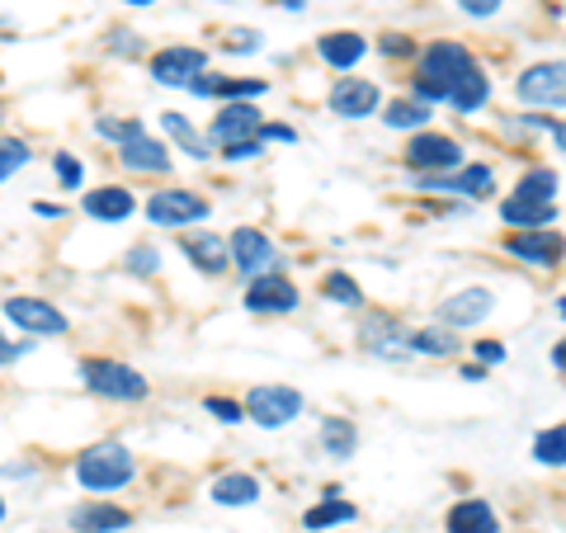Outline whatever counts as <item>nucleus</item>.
I'll list each match as a JSON object with an SVG mask.
<instances>
[{
	"mask_svg": "<svg viewBox=\"0 0 566 533\" xmlns=\"http://www.w3.org/2000/svg\"><path fill=\"white\" fill-rule=\"evenodd\" d=\"M123 264H128L133 274H142V279H147V274H156V270H161V251H156V245H147V241H142V245H133V251L123 255Z\"/></svg>",
	"mask_w": 566,
	"mask_h": 533,
	"instance_id": "c9c22d12",
	"label": "nucleus"
},
{
	"mask_svg": "<svg viewBox=\"0 0 566 533\" xmlns=\"http://www.w3.org/2000/svg\"><path fill=\"white\" fill-rule=\"evenodd\" d=\"M501 6H505V0H458V10L472 14V20H491Z\"/></svg>",
	"mask_w": 566,
	"mask_h": 533,
	"instance_id": "a19ab883",
	"label": "nucleus"
},
{
	"mask_svg": "<svg viewBox=\"0 0 566 533\" xmlns=\"http://www.w3.org/2000/svg\"><path fill=\"white\" fill-rule=\"evenodd\" d=\"M52 170H57L62 189H71V194H76V189H81V180H85V170H81V161H76L71 151H57V161H52Z\"/></svg>",
	"mask_w": 566,
	"mask_h": 533,
	"instance_id": "4c0bfd02",
	"label": "nucleus"
},
{
	"mask_svg": "<svg viewBox=\"0 0 566 533\" xmlns=\"http://www.w3.org/2000/svg\"><path fill=\"white\" fill-rule=\"evenodd\" d=\"M505 251L524 260V264H538V270H553V264L566 255V237L553 232V227H534V232H515L505 237Z\"/></svg>",
	"mask_w": 566,
	"mask_h": 533,
	"instance_id": "4468645a",
	"label": "nucleus"
},
{
	"mask_svg": "<svg viewBox=\"0 0 566 533\" xmlns=\"http://www.w3.org/2000/svg\"><path fill=\"white\" fill-rule=\"evenodd\" d=\"M161 128H166V137L180 147L185 156H193V161H208V137L193 128L189 123V114H180V109H166L161 114Z\"/></svg>",
	"mask_w": 566,
	"mask_h": 533,
	"instance_id": "b1692460",
	"label": "nucleus"
},
{
	"mask_svg": "<svg viewBox=\"0 0 566 533\" xmlns=\"http://www.w3.org/2000/svg\"><path fill=\"white\" fill-rule=\"evenodd\" d=\"M33 212L39 218H62V203H33Z\"/></svg>",
	"mask_w": 566,
	"mask_h": 533,
	"instance_id": "8fccbe9b",
	"label": "nucleus"
},
{
	"mask_svg": "<svg viewBox=\"0 0 566 533\" xmlns=\"http://www.w3.org/2000/svg\"><path fill=\"white\" fill-rule=\"evenodd\" d=\"M203 411L218 416L222 425H241V420H245V406L232 401V397H203Z\"/></svg>",
	"mask_w": 566,
	"mask_h": 533,
	"instance_id": "e433bc0d",
	"label": "nucleus"
},
{
	"mask_svg": "<svg viewBox=\"0 0 566 533\" xmlns=\"http://www.w3.org/2000/svg\"><path fill=\"white\" fill-rule=\"evenodd\" d=\"M331 114L335 118H368L382 104V91H378V81H354V76H345V81H335L331 85Z\"/></svg>",
	"mask_w": 566,
	"mask_h": 533,
	"instance_id": "dca6fc26",
	"label": "nucleus"
},
{
	"mask_svg": "<svg viewBox=\"0 0 566 533\" xmlns=\"http://www.w3.org/2000/svg\"><path fill=\"white\" fill-rule=\"evenodd\" d=\"M260 128H264V114L255 109V104H251V100H232V104H222L218 118H212L208 137L227 151V147H237V142H255Z\"/></svg>",
	"mask_w": 566,
	"mask_h": 533,
	"instance_id": "f8f14e48",
	"label": "nucleus"
},
{
	"mask_svg": "<svg viewBox=\"0 0 566 533\" xmlns=\"http://www.w3.org/2000/svg\"><path fill=\"white\" fill-rule=\"evenodd\" d=\"M364 52H368V39L354 33V29H335V33H322V39H316V58H322L326 66H335V71L359 66Z\"/></svg>",
	"mask_w": 566,
	"mask_h": 533,
	"instance_id": "f3484780",
	"label": "nucleus"
},
{
	"mask_svg": "<svg viewBox=\"0 0 566 533\" xmlns=\"http://www.w3.org/2000/svg\"><path fill=\"white\" fill-rule=\"evenodd\" d=\"M472 66H476V58H472L468 43L439 39V43H430L420 52V76L411 81V95L420 104H430V109H434V104H449L453 91H458V81H463Z\"/></svg>",
	"mask_w": 566,
	"mask_h": 533,
	"instance_id": "f257e3e1",
	"label": "nucleus"
},
{
	"mask_svg": "<svg viewBox=\"0 0 566 533\" xmlns=\"http://www.w3.org/2000/svg\"><path fill=\"white\" fill-rule=\"evenodd\" d=\"M322 449H326V458H354V449H359V430H354V420H345V416H326L322 420Z\"/></svg>",
	"mask_w": 566,
	"mask_h": 533,
	"instance_id": "c756f323",
	"label": "nucleus"
},
{
	"mask_svg": "<svg viewBox=\"0 0 566 533\" xmlns=\"http://www.w3.org/2000/svg\"><path fill=\"white\" fill-rule=\"evenodd\" d=\"M133 472H137V463H133V449H123L118 439H104V443H95V449H85L81 458H76V482L85 487V491H123L133 482Z\"/></svg>",
	"mask_w": 566,
	"mask_h": 533,
	"instance_id": "f03ea898",
	"label": "nucleus"
},
{
	"mask_svg": "<svg viewBox=\"0 0 566 533\" xmlns=\"http://www.w3.org/2000/svg\"><path fill=\"white\" fill-rule=\"evenodd\" d=\"M0 118H6V114H0Z\"/></svg>",
	"mask_w": 566,
	"mask_h": 533,
	"instance_id": "4d7b16f0",
	"label": "nucleus"
},
{
	"mask_svg": "<svg viewBox=\"0 0 566 533\" xmlns=\"http://www.w3.org/2000/svg\"><path fill=\"white\" fill-rule=\"evenodd\" d=\"M486 100H491V81H486V71H482V66H472L468 76L458 81V91H453L449 104H453L458 114H468V118H472V114H482V109H486Z\"/></svg>",
	"mask_w": 566,
	"mask_h": 533,
	"instance_id": "c85d7f7f",
	"label": "nucleus"
},
{
	"mask_svg": "<svg viewBox=\"0 0 566 533\" xmlns=\"http://www.w3.org/2000/svg\"><path fill=\"white\" fill-rule=\"evenodd\" d=\"M20 354H33V345H10V341H0V364H10V359H20Z\"/></svg>",
	"mask_w": 566,
	"mask_h": 533,
	"instance_id": "a18cd8bd",
	"label": "nucleus"
},
{
	"mask_svg": "<svg viewBox=\"0 0 566 533\" xmlns=\"http://www.w3.org/2000/svg\"><path fill=\"white\" fill-rule=\"evenodd\" d=\"M260 142H283V147H289V142H297V133L289 128V123H264V128H260Z\"/></svg>",
	"mask_w": 566,
	"mask_h": 533,
	"instance_id": "c03bdc74",
	"label": "nucleus"
},
{
	"mask_svg": "<svg viewBox=\"0 0 566 533\" xmlns=\"http://www.w3.org/2000/svg\"><path fill=\"white\" fill-rule=\"evenodd\" d=\"M0 316H6L14 331H29V335H62L66 331V316L52 307V302L24 297V293H14V297L0 302Z\"/></svg>",
	"mask_w": 566,
	"mask_h": 533,
	"instance_id": "9d476101",
	"label": "nucleus"
},
{
	"mask_svg": "<svg viewBox=\"0 0 566 533\" xmlns=\"http://www.w3.org/2000/svg\"><path fill=\"white\" fill-rule=\"evenodd\" d=\"M81 383L104 401H147V393H151L147 378H142L137 368L118 364V359H85L81 364Z\"/></svg>",
	"mask_w": 566,
	"mask_h": 533,
	"instance_id": "7ed1b4c3",
	"label": "nucleus"
},
{
	"mask_svg": "<svg viewBox=\"0 0 566 533\" xmlns=\"http://www.w3.org/2000/svg\"><path fill=\"white\" fill-rule=\"evenodd\" d=\"M81 208L91 212L95 222H128L137 212V199H133V189H123V185H104L95 194H85Z\"/></svg>",
	"mask_w": 566,
	"mask_h": 533,
	"instance_id": "aec40b11",
	"label": "nucleus"
},
{
	"mask_svg": "<svg viewBox=\"0 0 566 533\" xmlns=\"http://www.w3.org/2000/svg\"><path fill=\"white\" fill-rule=\"evenodd\" d=\"M406 354H424V359H453L458 354V335L449 326H424L406 335Z\"/></svg>",
	"mask_w": 566,
	"mask_h": 533,
	"instance_id": "bb28decb",
	"label": "nucleus"
},
{
	"mask_svg": "<svg viewBox=\"0 0 566 533\" xmlns=\"http://www.w3.org/2000/svg\"><path fill=\"white\" fill-rule=\"evenodd\" d=\"M501 218L520 232H534V227H553L557 222V203H543V199H524V194H510L501 203Z\"/></svg>",
	"mask_w": 566,
	"mask_h": 533,
	"instance_id": "5701e85b",
	"label": "nucleus"
},
{
	"mask_svg": "<svg viewBox=\"0 0 566 533\" xmlns=\"http://www.w3.org/2000/svg\"><path fill=\"white\" fill-rule=\"evenodd\" d=\"M208 212H212V203L193 189H156L147 199V218L156 227H189V222H203Z\"/></svg>",
	"mask_w": 566,
	"mask_h": 533,
	"instance_id": "6e6552de",
	"label": "nucleus"
},
{
	"mask_svg": "<svg viewBox=\"0 0 566 533\" xmlns=\"http://www.w3.org/2000/svg\"><path fill=\"white\" fill-rule=\"evenodd\" d=\"M515 100L528 109H566V62H534L515 76Z\"/></svg>",
	"mask_w": 566,
	"mask_h": 533,
	"instance_id": "39448f33",
	"label": "nucleus"
},
{
	"mask_svg": "<svg viewBox=\"0 0 566 533\" xmlns=\"http://www.w3.org/2000/svg\"><path fill=\"white\" fill-rule=\"evenodd\" d=\"M472 354H476V364H486V368H491V364H501V359H505V345H501V341H476Z\"/></svg>",
	"mask_w": 566,
	"mask_h": 533,
	"instance_id": "79ce46f5",
	"label": "nucleus"
},
{
	"mask_svg": "<svg viewBox=\"0 0 566 533\" xmlns=\"http://www.w3.org/2000/svg\"><path fill=\"white\" fill-rule=\"evenodd\" d=\"M553 147L566 156V118H557V128H553Z\"/></svg>",
	"mask_w": 566,
	"mask_h": 533,
	"instance_id": "09e8293b",
	"label": "nucleus"
},
{
	"mask_svg": "<svg viewBox=\"0 0 566 533\" xmlns=\"http://www.w3.org/2000/svg\"><path fill=\"white\" fill-rule=\"evenodd\" d=\"M118 161L128 166V170H137V175H166V170H170V147L142 133V137H133V142H123V147H118Z\"/></svg>",
	"mask_w": 566,
	"mask_h": 533,
	"instance_id": "6ab92c4d",
	"label": "nucleus"
},
{
	"mask_svg": "<svg viewBox=\"0 0 566 533\" xmlns=\"http://www.w3.org/2000/svg\"><path fill=\"white\" fill-rule=\"evenodd\" d=\"M510 194H524V199H543V203H553L557 199V170L553 166H528L520 180H515V189Z\"/></svg>",
	"mask_w": 566,
	"mask_h": 533,
	"instance_id": "7c9ffc66",
	"label": "nucleus"
},
{
	"mask_svg": "<svg viewBox=\"0 0 566 533\" xmlns=\"http://www.w3.org/2000/svg\"><path fill=\"white\" fill-rule=\"evenodd\" d=\"M430 118H434V109H430V104H420L416 95L392 100L382 109V123H387V128H397V133H424V128H430Z\"/></svg>",
	"mask_w": 566,
	"mask_h": 533,
	"instance_id": "393cba45",
	"label": "nucleus"
},
{
	"mask_svg": "<svg viewBox=\"0 0 566 533\" xmlns=\"http://www.w3.org/2000/svg\"><path fill=\"white\" fill-rule=\"evenodd\" d=\"M133 524V510L123 505H109V501H85L71 510V529L76 533H118Z\"/></svg>",
	"mask_w": 566,
	"mask_h": 533,
	"instance_id": "a211bd4d",
	"label": "nucleus"
},
{
	"mask_svg": "<svg viewBox=\"0 0 566 533\" xmlns=\"http://www.w3.org/2000/svg\"><path fill=\"white\" fill-rule=\"evenodd\" d=\"M227 245H232V264H237L245 279L270 274V270H274V260H279L274 241L264 237V232H255V227H237V232L227 237Z\"/></svg>",
	"mask_w": 566,
	"mask_h": 533,
	"instance_id": "ddd939ff",
	"label": "nucleus"
},
{
	"mask_svg": "<svg viewBox=\"0 0 566 533\" xmlns=\"http://www.w3.org/2000/svg\"><path fill=\"white\" fill-rule=\"evenodd\" d=\"M553 368H562V373H566V341H557V345H553Z\"/></svg>",
	"mask_w": 566,
	"mask_h": 533,
	"instance_id": "3c124183",
	"label": "nucleus"
},
{
	"mask_svg": "<svg viewBox=\"0 0 566 533\" xmlns=\"http://www.w3.org/2000/svg\"><path fill=\"white\" fill-rule=\"evenodd\" d=\"M208 495L218 505H255L260 501V482H255L251 472H222L218 482L208 487Z\"/></svg>",
	"mask_w": 566,
	"mask_h": 533,
	"instance_id": "a878e982",
	"label": "nucleus"
},
{
	"mask_svg": "<svg viewBox=\"0 0 566 533\" xmlns=\"http://www.w3.org/2000/svg\"><path fill=\"white\" fill-rule=\"evenodd\" d=\"M322 293L331 297V302H340V307H364V289L354 283L345 270H335V274H326V283H322Z\"/></svg>",
	"mask_w": 566,
	"mask_h": 533,
	"instance_id": "473e14b6",
	"label": "nucleus"
},
{
	"mask_svg": "<svg viewBox=\"0 0 566 533\" xmlns=\"http://www.w3.org/2000/svg\"><path fill=\"white\" fill-rule=\"evenodd\" d=\"M283 6H289V10H303V0H283Z\"/></svg>",
	"mask_w": 566,
	"mask_h": 533,
	"instance_id": "864d4df0",
	"label": "nucleus"
},
{
	"mask_svg": "<svg viewBox=\"0 0 566 533\" xmlns=\"http://www.w3.org/2000/svg\"><path fill=\"white\" fill-rule=\"evenodd\" d=\"M222 48H227V52H255V48H260V33H255V29H232Z\"/></svg>",
	"mask_w": 566,
	"mask_h": 533,
	"instance_id": "58836bf2",
	"label": "nucleus"
},
{
	"mask_svg": "<svg viewBox=\"0 0 566 533\" xmlns=\"http://www.w3.org/2000/svg\"><path fill=\"white\" fill-rule=\"evenodd\" d=\"M95 133H99V137H109V142H118V147H123V142L142 137L147 128H142L137 118H95Z\"/></svg>",
	"mask_w": 566,
	"mask_h": 533,
	"instance_id": "f704fd0d",
	"label": "nucleus"
},
{
	"mask_svg": "<svg viewBox=\"0 0 566 533\" xmlns=\"http://www.w3.org/2000/svg\"><path fill=\"white\" fill-rule=\"evenodd\" d=\"M203 71H208V52L189 48V43H170V48H161L151 58V81L156 85H185V91H189Z\"/></svg>",
	"mask_w": 566,
	"mask_h": 533,
	"instance_id": "1a4fd4ad",
	"label": "nucleus"
},
{
	"mask_svg": "<svg viewBox=\"0 0 566 533\" xmlns=\"http://www.w3.org/2000/svg\"><path fill=\"white\" fill-rule=\"evenodd\" d=\"M534 463L538 468H566V425H547L534 435Z\"/></svg>",
	"mask_w": 566,
	"mask_h": 533,
	"instance_id": "2f4dec72",
	"label": "nucleus"
},
{
	"mask_svg": "<svg viewBox=\"0 0 566 533\" xmlns=\"http://www.w3.org/2000/svg\"><path fill=\"white\" fill-rule=\"evenodd\" d=\"M245 307L260 312V316H279V312H297V289L279 270L260 274L245 283Z\"/></svg>",
	"mask_w": 566,
	"mask_h": 533,
	"instance_id": "2eb2a0df",
	"label": "nucleus"
},
{
	"mask_svg": "<svg viewBox=\"0 0 566 533\" xmlns=\"http://www.w3.org/2000/svg\"><path fill=\"white\" fill-rule=\"evenodd\" d=\"M29 142H20V137H0V185L10 180L14 170H24L29 166Z\"/></svg>",
	"mask_w": 566,
	"mask_h": 533,
	"instance_id": "72a5a7b5",
	"label": "nucleus"
},
{
	"mask_svg": "<svg viewBox=\"0 0 566 533\" xmlns=\"http://www.w3.org/2000/svg\"><path fill=\"white\" fill-rule=\"evenodd\" d=\"M114 52H118V58H128V52L137 58V39H128L123 29H114Z\"/></svg>",
	"mask_w": 566,
	"mask_h": 533,
	"instance_id": "49530a36",
	"label": "nucleus"
},
{
	"mask_svg": "<svg viewBox=\"0 0 566 533\" xmlns=\"http://www.w3.org/2000/svg\"><path fill=\"white\" fill-rule=\"evenodd\" d=\"M401 161L411 166L416 175H449V170H458V166H468V161H463V142L449 137V133H430V128L406 142Z\"/></svg>",
	"mask_w": 566,
	"mask_h": 533,
	"instance_id": "20e7f679",
	"label": "nucleus"
},
{
	"mask_svg": "<svg viewBox=\"0 0 566 533\" xmlns=\"http://www.w3.org/2000/svg\"><path fill=\"white\" fill-rule=\"evenodd\" d=\"M463 378L468 383H486V364H463Z\"/></svg>",
	"mask_w": 566,
	"mask_h": 533,
	"instance_id": "de8ad7c7",
	"label": "nucleus"
},
{
	"mask_svg": "<svg viewBox=\"0 0 566 533\" xmlns=\"http://www.w3.org/2000/svg\"><path fill=\"white\" fill-rule=\"evenodd\" d=\"M378 48H382V58H411V39L406 33H382Z\"/></svg>",
	"mask_w": 566,
	"mask_h": 533,
	"instance_id": "ea45409f",
	"label": "nucleus"
},
{
	"mask_svg": "<svg viewBox=\"0 0 566 533\" xmlns=\"http://www.w3.org/2000/svg\"><path fill=\"white\" fill-rule=\"evenodd\" d=\"M354 520H359V505H349V501H335V491H326L322 501H316V505L303 514V529L322 533V529H335V524H354Z\"/></svg>",
	"mask_w": 566,
	"mask_h": 533,
	"instance_id": "cd10ccee",
	"label": "nucleus"
},
{
	"mask_svg": "<svg viewBox=\"0 0 566 533\" xmlns=\"http://www.w3.org/2000/svg\"><path fill=\"white\" fill-rule=\"evenodd\" d=\"M297 411H303V393H297V387L260 383L245 393V416H251L260 430H283L289 420H297Z\"/></svg>",
	"mask_w": 566,
	"mask_h": 533,
	"instance_id": "423d86ee",
	"label": "nucleus"
},
{
	"mask_svg": "<svg viewBox=\"0 0 566 533\" xmlns=\"http://www.w3.org/2000/svg\"><path fill=\"white\" fill-rule=\"evenodd\" d=\"M420 189L424 194H458V199H491L495 194V170L486 161H468L449 175H420Z\"/></svg>",
	"mask_w": 566,
	"mask_h": 533,
	"instance_id": "0eeeda50",
	"label": "nucleus"
},
{
	"mask_svg": "<svg viewBox=\"0 0 566 533\" xmlns=\"http://www.w3.org/2000/svg\"><path fill=\"white\" fill-rule=\"evenodd\" d=\"M491 312H495V293H491V289H458V293H449V297L434 307L439 326H449V331L482 326Z\"/></svg>",
	"mask_w": 566,
	"mask_h": 533,
	"instance_id": "9b49d317",
	"label": "nucleus"
},
{
	"mask_svg": "<svg viewBox=\"0 0 566 533\" xmlns=\"http://www.w3.org/2000/svg\"><path fill=\"white\" fill-rule=\"evenodd\" d=\"M0 520H6V501H0Z\"/></svg>",
	"mask_w": 566,
	"mask_h": 533,
	"instance_id": "6e6d98bb",
	"label": "nucleus"
},
{
	"mask_svg": "<svg viewBox=\"0 0 566 533\" xmlns=\"http://www.w3.org/2000/svg\"><path fill=\"white\" fill-rule=\"evenodd\" d=\"M180 245H185V255L193 260V270H203V274H227V264H232V245H227L222 237L185 232Z\"/></svg>",
	"mask_w": 566,
	"mask_h": 533,
	"instance_id": "4be33fe9",
	"label": "nucleus"
},
{
	"mask_svg": "<svg viewBox=\"0 0 566 533\" xmlns=\"http://www.w3.org/2000/svg\"><path fill=\"white\" fill-rule=\"evenodd\" d=\"M128 6H151V0H128Z\"/></svg>",
	"mask_w": 566,
	"mask_h": 533,
	"instance_id": "5fc2aeb1",
	"label": "nucleus"
},
{
	"mask_svg": "<svg viewBox=\"0 0 566 533\" xmlns=\"http://www.w3.org/2000/svg\"><path fill=\"white\" fill-rule=\"evenodd\" d=\"M557 316H562V322H566V297H557Z\"/></svg>",
	"mask_w": 566,
	"mask_h": 533,
	"instance_id": "603ef678",
	"label": "nucleus"
},
{
	"mask_svg": "<svg viewBox=\"0 0 566 533\" xmlns=\"http://www.w3.org/2000/svg\"><path fill=\"white\" fill-rule=\"evenodd\" d=\"M449 533H501V514L491 510V501L482 495H463L453 510H449Z\"/></svg>",
	"mask_w": 566,
	"mask_h": 533,
	"instance_id": "412c9836",
	"label": "nucleus"
},
{
	"mask_svg": "<svg viewBox=\"0 0 566 533\" xmlns=\"http://www.w3.org/2000/svg\"><path fill=\"white\" fill-rule=\"evenodd\" d=\"M260 151H264V142L255 137V142H237V147H227L222 156H227V161H255Z\"/></svg>",
	"mask_w": 566,
	"mask_h": 533,
	"instance_id": "37998d69",
	"label": "nucleus"
}]
</instances>
